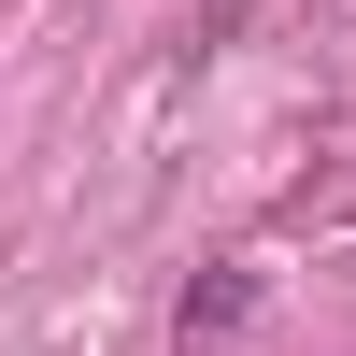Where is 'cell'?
Wrapping results in <instances>:
<instances>
[{"mask_svg":"<svg viewBox=\"0 0 356 356\" xmlns=\"http://www.w3.org/2000/svg\"><path fill=\"white\" fill-rule=\"evenodd\" d=\"M243 328H257V271H200L186 314H171V342H186V356H228Z\"/></svg>","mask_w":356,"mask_h":356,"instance_id":"1","label":"cell"}]
</instances>
